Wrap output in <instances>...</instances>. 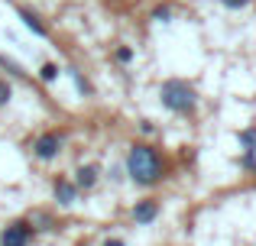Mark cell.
<instances>
[{"label":"cell","mask_w":256,"mask_h":246,"mask_svg":"<svg viewBox=\"0 0 256 246\" xmlns=\"http://www.w3.org/2000/svg\"><path fill=\"white\" fill-rule=\"evenodd\" d=\"M126 175L140 188H156L159 182L169 178V162L162 149H156L152 143H133L126 152Z\"/></svg>","instance_id":"1"},{"label":"cell","mask_w":256,"mask_h":246,"mask_svg":"<svg viewBox=\"0 0 256 246\" xmlns=\"http://www.w3.org/2000/svg\"><path fill=\"white\" fill-rule=\"evenodd\" d=\"M159 104L175 117H192L198 110V91L182 78H166L159 88Z\"/></svg>","instance_id":"2"},{"label":"cell","mask_w":256,"mask_h":246,"mask_svg":"<svg viewBox=\"0 0 256 246\" xmlns=\"http://www.w3.org/2000/svg\"><path fill=\"white\" fill-rule=\"evenodd\" d=\"M65 149V133L62 130H46L42 136H36V143H32V156L39 159V162H52V159H58Z\"/></svg>","instance_id":"4"},{"label":"cell","mask_w":256,"mask_h":246,"mask_svg":"<svg viewBox=\"0 0 256 246\" xmlns=\"http://www.w3.org/2000/svg\"><path fill=\"white\" fill-rule=\"evenodd\" d=\"M100 175H104V169H100L98 162H84L75 169V175H72V182H75L78 191H94L100 185Z\"/></svg>","instance_id":"7"},{"label":"cell","mask_w":256,"mask_h":246,"mask_svg":"<svg viewBox=\"0 0 256 246\" xmlns=\"http://www.w3.org/2000/svg\"><path fill=\"white\" fill-rule=\"evenodd\" d=\"M110 178H114V182H120V178H124V169H120V165H117V169H110Z\"/></svg>","instance_id":"21"},{"label":"cell","mask_w":256,"mask_h":246,"mask_svg":"<svg viewBox=\"0 0 256 246\" xmlns=\"http://www.w3.org/2000/svg\"><path fill=\"white\" fill-rule=\"evenodd\" d=\"M100 246H126V240H124V237H104Z\"/></svg>","instance_id":"20"},{"label":"cell","mask_w":256,"mask_h":246,"mask_svg":"<svg viewBox=\"0 0 256 246\" xmlns=\"http://www.w3.org/2000/svg\"><path fill=\"white\" fill-rule=\"evenodd\" d=\"M32 227H36V234H56L58 221L52 214H36V217H32Z\"/></svg>","instance_id":"9"},{"label":"cell","mask_w":256,"mask_h":246,"mask_svg":"<svg viewBox=\"0 0 256 246\" xmlns=\"http://www.w3.org/2000/svg\"><path fill=\"white\" fill-rule=\"evenodd\" d=\"M114 62H117V65H130V62H133V49H130V45H117V52H114Z\"/></svg>","instance_id":"14"},{"label":"cell","mask_w":256,"mask_h":246,"mask_svg":"<svg viewBox=\"0 0 256 246\" xmlns=\"http://www.w3.org/2000/svg\"><path fill=\"white\" fill-rule=\"evenodd\" d=\"M36 240V227L30 217H16L0 230V246H32Z\"/></svg>","instance_id":"3"},{"label":"cell","mask_w":256,"mask_h":246,"mask_svg":"<svg viewBox=\"0 0 256 246\" xmlns=\"http://www.w3.org/2000/svg\"><path fill=\"white\" fill-rule=\"evenodd\" d=\"M10 97H13L10 81H4V78H0V107H6V104H10Z\"/></svg>","instance_id":"16"},{"label":"cell","mask_w":256,"mask_h":246,"mask_svg":"<svg viewBox=\"0 0 256 246\" xmlns=\"http://www.w3.org/2000/svg\"><path fill=\"white\" fill-rule=\"evenodd\" d=\"M56 78H58V65L56 62H42V65H39V81L52 84Z\"/></svg>","instance_id":"13"},{"label":"cell","mask_w":256,"mask_h":246,"mask_svg":"<svg viewBox=\"0 0 256 246\" xmlns=\"http://www.w3.org/2000/svg\"><path fill=\"white\" fill-rule=\"evenodd\" d=\"M68 78H72V84H75L78 97H91V84H88V78L82 75V71H78V68H68Z\"/></svg>","instance_id":"10"},{"label":"cell","mask_w":256,"mask_h":246,"mask_svg":"<svg viewBox=\"0 0 256 246\" xmlns=\"http://www.w3.org/2000/svg\"><path fill=\"white\" fill-rule=\"evenodd\" d=\"M150 19H156V23H172V19H175V10H172L169 3H159V6H152Z\"/></svg>","instance_id":"12"},{"label":"cell","mask_w":256,"mask_h":246,"mask_svg":"<svg viewBox=\"0 0 256 246\" xmlns=\"http://www.w3.org/2000/svg\"><path fill=\"white\" fill-rule=\"evenodd\" d=\"M159 211H162V201H159V198H140V201L133 204L130 217H133L136 227H150V224H156Z\"/></svg>","instance_id":"5"},{"label":"cell","mask_w":256,"mask_h":246,"mask_svg":"<svg viewBox=\"0 0 256 246\" xmlns=\"http://www.w3.org/2000/svg\"><path fill=\"white\" fill-rule=\"evenodd\" d=\"M237 143L244 152H256V126H246V130L237 133Z\"/></svg>","instance_id":"11"},{"label":"cell","mask_w":256,"mask_h":246,"mask_svg":"<svg viewBox=\"0 0 256 246\" xmlns=\"http://www.w3.org/2000/svg\"><path fill=\"white\" fill-rule=\"evenodd\" d=\"M220 6H227V10H244V6H250V0H220Z\"/></svg>","instance_id":"18"},{"label":"cell","mask_w":256,"mask_h":246,"mask_svg":"<svg viewBox=\"0 0 256 246\" xmlns=\"http://www.w3.org/2000/svg\"><path fill=\"white\" fill-rule=\"evenodd\" d=\"M16 16H20V23H23L30 32H36V36H49V26H46L30 6H16Z\"/></svg>","instance_id":"8"},{"label":"cell","mask_w":256,"mask_h":246,"mask_svg":"<svg viewBox=\"0 0 256 246\" xmlns=\"http://www.w3.org/2000/svg\"><path fill=\"white\" fill-rule=\"evenodd\" d=\"M240 169L253 175V172H256V152H244V156H240Z\"/></svg>","instance_id":"15"},{"label":"cell","mask_w":256,"mask_h":246,"mask_svg":"<svg viewBox=\"0 0 256 246\" xmlns=\"http://www.w3.org/2000/svg\"><path fill=\"white\" fill-rule=\"evenodd\" d=\"M78 195H82V191L75 188V182H72L68 175H56V178H52V198H56L58 208H72V204H78Z\"/></svg>","instance_id":"6"},{"label":"cell","mask_w":256,"mask_h":246,"mask_svg":"<svg viewBox=\"0 0 256 246\" xmlns=\"http://www.w3.org/2000/svg\"><path fill=\"white\" fill-rule=\"evenodd\" d=\"M140 133H143V136H156V123L152 120H140Z\"/></svg>","instance_id":"19"},{"label":"cell","mask_w":256,"mask_h":246,"mask_svg":"<svg viewBox=\"0 0 256 246\" xmlns=\"http://www.w3.org/2000/svg\"><path fill=\"white\" fill-rule=\"evenodd\" d=\"M0 65H4V68H10V71H13V75H20V78H23V75H26V71H23V65H16V62H10V58H6V55H0Z\"/></svg>","instance_id":"17"}]
</instances>
